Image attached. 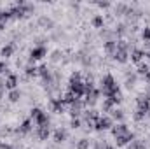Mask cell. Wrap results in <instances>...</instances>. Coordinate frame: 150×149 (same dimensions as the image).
<instances>
[{
	"label": "cell",
	"instance_id": "25",
	"mask_svg": "<svg viewBox=\"0 0 150 149\" xmlns=\"http://www.w3.org/2000/svg\"><path fill=\"white\" fill-rule=\"evenodd\" d=\"M72 126H74V128H79V126H80V121H79L77 117H75V119H72Z\"/></svg>",
	"mask_w": 150,
	"mask_h": 149
},
{
	"label": "cell",
	"instance_id": "18",
	"mask_svg": "<svg viewBox=\"0 0 150 149\" xmlns=\"http://www.w3.org/2000/svg\"><path fill=\"white\" fill-rule=\"evenodd\" d=\"M9 98H11V102H18V100H19V93H18L16 90H12L11 95H9Z\"/></svg>",
	"mask_w": 150,
	"mask_h": 149
},
{
	"label": "cell",
	"instance_id": "9",
	"mask_svg": "<svg viewBox=\"0 0 150 149\" xmlns=\"http://www.w3.org/2000/svg\"><path fill=\"white\" fill-rule=\"evenodd\" d=\"M112 133L113 137H120V135H126V133H129V130H127V126L126 125H117V126H113L112 128Z\"/></svg>",
	"mask_w": 150,
	"mask_h": 149
},
{
	"label": "cell",
	"instance_id": "26",
	"mask_svg": "<svg viewBox=\"0 0 150 149\" xmlns=\"http://www.w3.org/2000/svg\"><path fill=\"white\" fill-rule=\"evenodd\" d=\"M4 70H7V69H5V63H2V62H0V74H2Z\"/></svg>",
	"mask_w": 150,
	"mask_h": 149
},
{
	"label": "cell",
	"instance_id": "3",
	"mask_svg": "<svg viewBox=\"0 0 150 149\" xmlns=\"http://www.w3.org/2000/svg\"><path fill=\"white\" fill-rule=\"evenodd\" d=\"M150 112V98L149 97H140L138 98V109H136V119L140 121V119H143L145 117V114Z\"/></svg>",
	"mask_w": 150,
	"mask_h": 149
},
{
	"label": "cell",
	"instance_id": "11",
	"mask_svg": "<svg viewBox=\"0 0 150 149\" xmlns=\"http://www.w3.org/2000/svg\"><path fill=\"white\" fill-rule=\"evenodd\" d=\"M4 84H5V88H7V90H14V88H16V84H18V77H16V75H9V77L5 79V82H4Z\"/></svg>",
	"mask_w": 150,
	"mask_h": 149
},
{
	"label": "cell",
	"instance_id": "15",
	"mask_svg": "<svg viewBox=\"0 0 150 149\" xmlns=\"http://www.w3.org/2000/svg\"><path fill=\"white\" fill-rule=\"evenodd\" d=\"M65 139H67L65 130H56V133H54V140H56V142H63Z\"/></svg>",
	"mask_w": 150,
	"mask_h": 149
},
{
	"label": "cell",
	"instance_id": "28",
	"mask_svg": "<svg viewBox=\"0 0 150 149\" xmlns=\"http://www.w3.org/2000/svg\"><path fill=\"white\" fill-rule=\"evenodd\" d=\"M147 56H149V60H150V51H149V54H147Z\"/></svg>",
	"mask_w": 150,
	"mask_h": 149
},
{
	"label": "cell",
	"instance_id": "6",
	"mask_svg": "<svg viewBox=\"0 0 150 149\" xmlns=\"http://www.w3.org/2000/svg\"><path fill=\"white\" fill-rule=\"evenodd\" d=\"M110 126H112V119H110L108 116H103V117L100 116L98 121H96V126H94V128H96V130H108Z\"/></svg>",
	"mask_w": 150,
	"mask_h": 149
},
{
	"label": "cell",
	"instance_id": "7",
	"mask_svg": "<svg viewBox=\"0 0 150 149\" xmlns=\"http://www.w3.org/2000/svg\"><path fill=\"white\" fill-rule=\"evenodd\" d=\"M44 56H45V47H42V46L33 47V49L30 51V60H32V62H37V60L44 58Z\"/></svg>",
	"mask_w": 150,
	"mask_h": 149
},
{
	"label": "cell",
	"instance_id": "13",
	"mask_svg": "<svg viewBox=\"0 0 150 149\" xmlns=\"http://www.w3.org/2000/svg\"><path fill=\"white\" fill-rule=\"evenodd\" d=\"M105 51H107V53H108V54H115V51H117V42H112V40H110V42H107V44H105Z\"/></svg>",
	"mask_w": 150,
	"mask_h": 149
},
{
	"label": "cell",
	"instance_id": "21",
	"mask_svg": "<svg viewBox=\"0 0 150 149\" xmlns=\"http://www.w3.org/2000/svg\"><path fill=\"white\" fill-rule=\"evenodd\" d=\"M138 72H140L142 75H149V67H147V65H140Z\"/></svg>",
	"mask_w": 150,
	"mask_h": 149
},
{
	"label": "cell",
	"instance_id": "14",
	"mask_svg": "<svg viewBox=\"0 0 150 149\" xmlns=\"http://www.w3.org/2000/svg\"><path fill=\"white\" fill-rule=\"evenodd\" d=\"M30 130H32V121H30V119L23 121V125L19 126V132H21V133H28Z\"/></svg>",
	"mask_w": 150,
	"mask_h": 149
},
{
	"label": "cell",
	"instance_id": "10",
	"mask_svg": "<svg viewBox=\"0 0 150 149\" xmlns=\"http://www.w3.org/2000/svg\"><path fill=\"white\" fill-rule=\"evenodd\" d=\"M37 135L40 140H47V137H49V125H45V126H37Z\"/></svg>",
	"mask_w": 150,
	"mask_h": 149
},
{
	"label": "cell",
	"instance_id": "22",
	"mask_svg": "<svg viewBox=\"0 0 150 149\" xmlns=\"http://www.w3.org/2000/svg\"><path fill=\"white\" fill-rule=\"evenodd\" d=\"M142 37H143L145 42H150V28H145V30H143V35H142Z\"/></svg>",
	"mask_w": 150,
	"mask_h": 149
},
{
	"label": "cell",
	"instance_id": "4",
	"mask_svg": "<svg viewBox=\"0 0 150 149\" xmlns=\"http://www.w3.org/2000/svg\"><path fill=\"white\" fill-rule=\"evenodd\" d=\"M127 56H129V53H127V44H126L124 40H119V42H117V51H115L113 58H115L117 62L124 63V62H127Z\"/></svg>",
	"mask_w": 150,
	"mask_h": 149
},
{
	"label": "cell",
	"instance_id": "16",
	"mask_svg": "<svg viewBox=\"0 0 150 149\" xmlns=\"http://www.w3.org/2000/svg\"><path fill=\"white\" fill-rule=\"evenodd\" d=\"M12 53H14V46H12V44H7V46L2 49V56H5V58H7V56H11Z\"/></svg>",
	"mask_w": 150,
	"mask_h": 149
},
{
	"label": "cell",
	"instance_id": "2",
	"mask_svg": "<svg viewBox=\"0 0 150 149\" xmlns=\"http://www.w3.org/2000/svg\"><path fill=\"white\" fill-rule=\"evenodd\" d=\"M117 90H119V88H117L115 79H113L112 75H105V77L101 79V91H103L105 97H110V95L115 93Z\"/></svg>",
	"mask_w": 150,
	"mask_h": 149
},
{
	"label": "cell",
	"instance_id": "8",
	"mask_svg": "<svg viewBox=\"0 0 150 149\" xmlns=\"http://www.w3.org/2000/svg\"><path fill=\"white\" fill-rule=\"evenodd\" d=\"M51 109L54 112H63V109H65L63 98H52V100H51Z\"/></svg>",
	"mask_w": 150,
	"mask_h": 149
},
{
	"label": "cell",
	"instance_id": "24",
	"mask_svg": "<svg viewBox=\"0 0 150 149\" xmlns=\"http://www.w3.org/2000/svg\"><path fill=\"white\" fill-rule=\"evenodd\" d=\"M87 148H89V142H87V140L79 142V149H87Z\"/></svg>",
	"mask_w": 150,
	"mask_h": 149
},
{
	"label": "cell",
	"instance_id": "17",
	"mask_svg": "<svg viewBox=\"0 0 150 149\" xmlns=\"http://www.w3.org/2000/svg\"><path fill=\"white\" fill-rule=\"evenodd\" d=\"M93 25H94L96 28H100V27H103V18H101V16H96V18L93 19Z\"/></svg>",
	"mask_w": 150,
	"mask_h": 149
},
{
	"label": "cell",
	"instance_id": "5",
	"mask_svg": "<svg viewBox=\"0 0 150 149\" xmlns=\"http://www.w3.org/2000/svg\"><path fill=\"white\" fill-rule=\"evenodd\" d=\"M32 119L35 121L37 126H45L49 125V119H47V114L40 109H32Z\"/></svg>",
	"mask_w": 150,
	"mask_h": 149
},
{
	"label": "cell",
	"instance_id": "1",
	"mask_svg": "<svg viewBox=\"0 0 150 149\" xmlns=\"http://www.w3.org/2000/svg\"><path fill=\"white\" fill-rule=\"evenodd\" d=\"M68 91L74 93L77 98L82 97V95L86 93V82H82L80 74H74L72 77H70V90H68Z\"/></svg>",
	"mask_w": 150,
	"mask_h": 149
},
{
	"label": "cell",
	"instance_id": "19",
	"mask_svg": "<svg viewBox=\"0 0 150 149\" xmlns=\"http://www.w3.org/2000/svg\"><path fill=\"white\" fill-rule=\"evenodd\" d=\"M129 149H145V146H143L142 142L134 140V142H131V146H129Z\"/></svg>",
	"mask_w": 150,
	"mask_h": 149
},
{
	"label": "cell",
	"instance_id": "20",
	"mask_svg": "<svg viewBox=\"0 0 150 149\" xmlns=\"http://www.w3.org/2000/svg\"><path fill=\"white\" fill-rule=\"evenodd\" d=\"M38 74V69L35 67H26V75H37Z\"/></svg>",
	"mask_w": 150,
	"mask_h": 149
},
{
	"label": "cell",
	"instance_id": "23",
	"mask_svg": "<svg viewBox=\"0 0 150 149\" xmlns=\"http://www.w3.org/2000/svg\"><path fill=\"white\" fill-rule=\"evenodd\" d=\"M112 114H113V117H115V119H122V111H119V109H113Z\"/></svg>",
	"mask_w": 150,
	"mask_h": 149
},
{
	"label": "cell",
	"instance_id": "27",
	"mask_svg": "<svg viewBox=\"0 0 150 149\" xmlns=\"http://www.w3.org/2000/svg\"><path fill=\"white\" fill-rule=\"evenodd\" d=\"M0 149H12L9 144H0Z\"/></svg>",
	"mask_w": 150,
	"mask_h": 149
},
{
	"label": "cell",
	"instance_id": "12",
	"mask_svg": "<svg viewBox=\"0 0 150 149\" xmlns=\"http://www.w3.org/2000/svg\"><path fill=\"white\" fill-rule=\"evenodd\" d=\"M143 56H145V53H143L142 49H133V51H131V60H133V62H136V63H138V62H142V58H143Z\"/></svg>",
	"mask_w": 150,
	"mask_h": 149
}]
</instances>
